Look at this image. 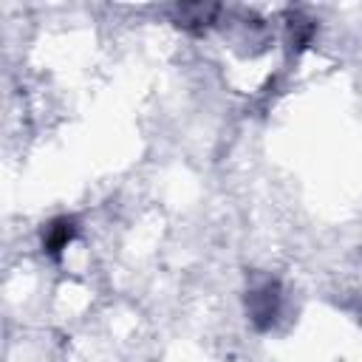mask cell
Segmentation results:
<instances>
[{
	"label": "cell",
	"instance_id": "obj_1",
	"mask_svg": "<svg viewBox=\"0 0 362 362\" xmlns=\"http://www.w3.org/2000/svg\"><path fill=\"white\" fill-rule=\"evenodd\" d=\"M71 235H74V229H71V223H65V221H59L54 229H51V235H48V249L57 255L68 240H71Z\"/></svg>",
	"mask_w": 362,
	"mask_h": 362
}]
</instances>
